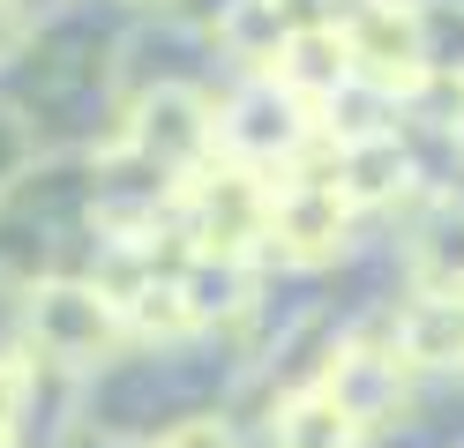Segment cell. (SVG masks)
<instances>
[{"label": "cell", "mask_w": 464, "mask_h": 448, "mask_svg": "<svg viewBox=\"0 0 464 448\" xmlns=\"http://www.w3.org/2000/svg\"><path fill=\"white\" fill-rule=\"evenodd\" d=\"M112 299L98 284H38L31 291V337L53 358H98L112 344Z\"/></svg>", "instance_id": "1"}, {"label": "cell", "mask_w": 464, "mask_h": 448, "mask_svg": "<svg viewBox=\"0 0 464 448\" xmlns=\"http://www.w3.org/2000/svg\"><path fill=\"white\" fill-rule=\"evenodd\" d=\"M323 396H337V404L367 426L382 404H397V351H390V358H382V351H344L337 367H330V381H323Z\"/></svg>", "instance_id": "6"}, {"label": "cell", "mask_w": 464, "mask_h": 448, "mask_svg": "<svg viewBox=\"0 0 464 448\" xmlns=\"http://www.w3.org/2000/svg\"><path fill=\"white\" fill-rule=\"evenodd\" d=\"M427 262H434V284H464V217H442V224H434Z\"/></svg>", "instance_id": "10"}, {"label": "cell", "mask_w": 464, "mask_h": 448, "mask_svg": "<svg viewBox=\"0 0 464 448\" xmlns=\"http://www.w3.org/2000/svg\"><path fill=\"white\" fill-rule=\"evenodd\" d=\"M353 60H367L374 82H412L420 75V23L397 8V0H374V8L353 23Z\"/></svg>", "instance_id": "2"}, {"label": "cell", "mask_w": 464, "mask_h": 448, "mask_svg": "<svg viewBox=\"0 0 464 448\" xmlns=\"http://www.w3.org/2000/svg\"><path fill=\"white\" fill-rule=\"evenodd\" d=\"M240 149H293L307 128H300V105L293 98H277V90H255V98L232 112V128H225Z\"/></svg>", "instance_id": "8"}, {"label": "cell", "mask_w": 464, "mask_h": 448, "mask_svg": "<svg viewBox=\"0 0 464 448\" xmlns=\"http://www.w3.org/2000/svg\"><path fill=\"white\" fill-rule=\"evenodd\" d=\"M255 232H270L263 195L247 187V172H218L210 187H202V217H195L202 254H232V247H247Z\"/></svg>", "instance_id": "3"}, {"label": "cell", "mask_w": 464, "mask_h": 448, "mask_svg": "<svg viewBox=\"0 0 464 448\" xmlns=\"http://www.w3.org/2000/svg\"><path fill=\"white\" fill-rule=\"evenodd\" d=\"M23 396H31V367H23V358H0V441L15 434V418H23Z\"/></svg>", "instance_id": "11"}, {"label": "cell", "mask_w": 464, "mask_h": 448, "mask_svg": "<svg viewBox=\"0 0 464 448\" xmlns=\"http://www.w3.org/2000/svg\"><path fill=\"white\" fill-rule=\"evenodd\" d=\"M344 52L330 30H300V38H285V82L300 90V98H337L344 90Z\"/></svg>", "instance_id": "7"}, {"label": "cell", "mask_w": 464, "mask_h": 448, "mask_svg": "<svg viewBox=\"0 0 464 448\" xmlns=\"http://www.w3.org/2000/svg\"><path fill=\"white\" fill-rule=\"evenodd\" d=\"M158 448H232V441H225L218 418H188V426H180V434H165Z\"/></svg>", "instance_id": "12"}, {"label": "cell", "mask_w": 464, "mask_h": 448, "mask_svg": "<svg viewBox=\"0 0 464 448\" xmlns=\"http://www.w3.org/2000/svg\"><path fill=\"white\" fill-rule=\"evenodd\" d=\"M397 351L412 358V367H457L464 358V299H450V291L420 299V307L397 321Z\"/></svg>", "instance_id": "4"}, {"label": "cell", "mask_w": 464, "mask_h": 448, "mask_svg": "<svg viewBox=\"0 0 464 448\" xmlns=\"http://www.w3.org/2000/svg\"><path fill=\"white\" fill-rule=\"evenodd\" d=\"M337 172H344V179H337L344 195H390L397 179H404V157H397L390 142H353V149H344V165H337Z\"/></svg>", "instance_id": "9"}, {"label": "cell", "mask_w": 464, "mask_h": 448, "mask_svg": "<svg viewBox=\"0 0 464 448\" xmlns=\"http://www.w3.org/2000/svg\"><path fill=\"white\" fill-rule=\"evenodd\" d=\"M353 434H360V418L344 411L337 396H323V388L293 396V404L277 411V426H270L277 448H353Z\"/></svg>", "instance_id": "5"}]
</instances>
